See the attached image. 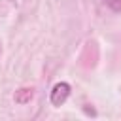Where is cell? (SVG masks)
Segmentation results:
<instances>
[{
    "instance_id": "1",
    "label": "cell",
    "mask_w": 121,
    "mask_h": 121,
    "mask_svg": "<svg viewBox=\"0 0 121 121\" xmlns=\"http://www.w3.org/2000/svg\"><path fill=\"white\" fill-rule=\"evenodd\" d=\"M70 96V85L60 81V83H55L53 89H51V95H49V100L53 106H62L66 102V98Z\"/></svg>"
},
{
    "instance_id": "2",
    "label": "cell",
    "mask_w": 121,
    "mask_h": 121,
    "mask_svg": "<svg viewBox=\"0 0 121 121\" xmlns=\"http://www.w3.org/2000/svg\"><path fill=\"white\" fill-rule=\"evenodd\" d=\"M32 89H19L17 93H15V102H19V104H26L30 98H32Z\"/></svg>"
},
{
    "instance_id": "3",
    "label": "cell",
    "mask_w": 121,
    "mask_h": 121,
    "mask_svg": "<svg viewBox=\"0 0 121 121\" xmlns=\"http://www.w3.org/2000/svg\"><path fill=\"white\" fill-rule=\"evenodd\" d=\"M106 6H110L113 11H121V0H104Z\"/></svg>"
}]
</instances>
